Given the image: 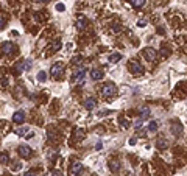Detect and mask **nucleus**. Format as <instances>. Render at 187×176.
Returning a JSON list of instances; mask_svg holds the SVG:
<instances>
[{
	"mask_svg": "<svg viewBox=\"0 0 187 176\" xmlns=\"http://www.w3.org/2000/svg\"><path fill=\"white\" fill-rule=\"evenodd\" d=\"M128 67H129L131 73H134V75H144V72H145L144 66L140 64V62H137V61H134V59H131L128 62Z\"/></svg>",
	"mask_w": 187,
	"mask_h": 176,
	"instance_id": "f257e3e1",
	"label": "nucleus"
},
{
	"mask_svg": "<svg viewBox=\"0 0 187 176\" xmlns=\"http://www.w3.org/2000/svg\"><path fill=\"white\" fill-rule=\"evenodd\" d=\"M50 73H52V77H55V78L62 77V73H64V62H62V61L55 62V64L52 66V69H50Z\"/></svg>",
	"mask_w": 187,
	"mask_h": 176,
	"instance_id": "f03ea898",
	"label": "nucleus"
},
{
	"mask_svg": "<svg viewBox=\"0 0 187 176\" xmlns=\"http://www.w3.org/2000/svg\"><path fill=\"white\" fill-rule=\"evenodd\" d=\"M101 94H103V97H106V98L114 97V95L117 94V87H115V84H112V83H106V84L101 87Z\"/></svg>",
	"mask_w": 187,
	"mask_h": 176,
	"instance_id": "7ed1b4c3",
	"label": "nucleus"
},
{
	"mask_svg": "<svg viewBox=\"0 0 187 176\" xmlns=\"http://www.w3.org/2000/svg\"><path fill=\"white\" fill-rule=\"evenodd\" d=\"M0 52L3 55H11L13 52H16V45L13 42H3L2 47H0Z\"/></svg>",
	"mask_w": 187,
	"mask_h": 176,
	"instance_id": "20e7f679",
	"label": "nucleus"
},
{
	"mask_svg": "<svg viewBox=\"0 0 187 176\" xmlns=\"http://www.w3.org/2000/svg\"><path fill=\"white\" fill-rule=\"evenodd\" d=\"M17 153H19L22 158L28 159V158L31 156V148H30V146H27V145H19V148H17Z\"/></svg>",
	"mask_w": 187,
	"mask_h": 176,
	"instance_id": "39448f33",
	"label": "nucleus"
},
{
	"mask_svg": "<svg viewBox=\"0 0 187 176\" xmlns=\"http://www.w3.org/2000/svg\"><path fill=\"white\" fill-rule=\"evenodd\" d=\"M144 56H145L147 61H154V59H156V50L151 48V47H147V48L144 50Z\"/></svg>",
	"mask_w": 187,
	"mask_h": 176,
	"instance_id": "423d86ee",
	"label": "nucleus"
},
{
	"mask_svg": "<svg viewBox=\"0 0 187 176\" xmlns=\"http://www.w3.org/2000/svg\"><path fill=\"white\" fill-rule=\"evenodd\" d=\"M86 73H87V69H86V67L80 69V70H78V72L74 75L72 81H74V83H77V81H83V80H84V77H86Z\"/></svg>",
	"mask_w": 187,
	"mask_h": 176,
	"instance_id": "0eeeda50",
	"label": "nucleus"
},
{
	"mask_svg": "<svg viewBox=\"0 0 187 176\" xmlns=\"http://www.w3.org/2000/svg\"><path fill=\"white\" fill-rule=\"evenodd\" d=\"M103 77H105L103 70H100V69H92V70H90V78H92L94 81H100Z\"/></svg>",
	"mask_w": 187,
	"mask_h": 176,
	"instance_id": "6e6552de",
	"label": "nucleus"
},
{
	"mask_svg": "<svg viewBox=\"0 0 187 176\" xmlns=\"http://www.w3.org/2000/svg\"><path fill=\"white\" fill-rule=\"evenodd\" d=\"M172 133L176 136V137H179L181 134H182V125L179 123V122H173V125H172Z\"/></svg>",
	"mask_w": 187,
	"mask_h": 176,
	"instance_id": "1a4fd4ad",
	"label": "nucleus"
},
{
	"mask_svg": "<svg viewBox=\"0 0 187 176\" xmlns=\"http://www.w3.org/2000/svg\"><path fill=\"white\" fill-rule=\"evenodd\" d=\"M95 105H97V100L94 98V97H87V98H86V102H84V108H86L87 111H92L94 108H95Z\"/></svg>",
	"mask_w": 187,
	"mask_h": 176,
	"instance_id": "9d476101",
	"label": "nucleus"
},
{
	"mask_svg": "<svg viewBox=\"0 0 187 176\" xmlns=\"http://www.w3.org/2000/svg\"><path fill=\"white\" fill-rule=\"evenodd\" d=\"M13 122H14V123H23V122H25V112H23V111H17V112H14V115H13Z\"/></svg>",
	"mask_w": 187,
	"mask_h": 176,
	"instance_id": "9b49d317",
	"label": "nucleus"
},
{
	"mask_svg": "<svg viewBox=\"0 0 187 176\" xmlns=\"http://www.w3.org/2000/svg\"><path fill=\"white\" fill-rule=\"evenodd\" d=\"M81 168H83V164L81 162H74V165L70 167V173H72L74 176H77L81 171Z\"/></svg>",
	"mask_w": 187,
	"mask_h": 176,
	"instance_id": "f8f14e48",
	"label": "nucleus"
},
{
	"mask_svg": "<svg viewBox=\"0 0 187 176\" xmlns=\"http://www.w3.org/2000/svg\"><path fill=\"white\" fill-rule=\"evenodd\" d=\"M156 146H157L159 150H165V148H169V142H167V139H164V137L157 139V142H156Z\"/></svg>",
	"mask_w": 187,
	"mask_h": 176,
	"instance_id": "ddd939ff",
	"label": "nucleus"
},
{
	"mask_svg": "<svg viewBox=\"0 0 187 176\" xmlns=\"http://www.w3.org/2000/svg\"><path fill=\"white\" fill-rule=\"evenodd\" d=\"M86 25H87V19L83 16V17H78V20H77V25H75V27H77L78 30H83V28L86 27Z\"/></svg>",
	"mask_w": 187,
	"mask_h": 176,
	"instance_id": "4468645a",
	"label": "nucleus"
},
{
	"mask_svg": "<svg viewBox=\"0 0 187 176\" xmlns=\"http://www.w3.org/2000/svg\"><path fill=\"white\" fill-rule=\"evenodd\" d=\"M140 118L142 120H147L148 117H150V108H147V106H144V108H140Z\"/></svg>",
	"mask_w": 187,
	"mask_h": 176,
	"instance_id": "2eb2a0df",
	"label": "nucleus"
},
{
	"mask_svg": "<svg viewBox=\"0 0 187 176\" xmlns=\"http://www.w3.org/2000/svg\"><path fill=\"white\" fill-rule=\"evenodd\" d=\"M120 59H122V55H120V53H114V55H109V56H108V61H109L111 64L119 62Z\"/></svg>",
	"mask_w": 187,
	"mask_h": 176,
	"instance_id": "dca6fc26",
	"label": "nucleus"
},
{
	"mask_svg": "<svg viewBox=\"0 0 187 176\" xmlns=\"http://www.w3.org/2000/svg\"><path fill=\"white\" fill-rule=\"evenodd\" d=\"M157 128H159V123H157L156 120L150 122V125H148V131H150V133H154V131H157Z\"/></svg>",
	"mask_w": 187,
	"mask_h": 176,
	"instance_id": "f3484780",
	"label": "nucleus"
},
{
	"mask_svg": "<svg viewBox=\"0 0 187 176\" xmlns=\"http://www.w3.org/2000/svg\"><path fill=\"white\" fill-rule=\"evenodd\" d=\"M16 134H17L19 137H23V136H27V134H28V126H22V128H19V130L16 131Z\"/></svg>",
	"mask_w": 187,
	"mask_h": 176,
	"instance_id": "a211bd4d",
	"label": "nucleus"
},
{
	"mask_svg": "<svg viewBox=\"0 0 187 176\" xmlns=\"http://www.w3.org/2000/svg\"><path fill=\"white\" fill-rule=\"evenodd\" d=\"M8 162H10V154L8 153H2V154H0V164L6 165Z\"/></svg>",
	"mask_w": 187,
	"mask_h": 176,
	"instance_id": "6ab92c4d",
	"label": "nucleus"
},
{
	"mask_svg": "<svg viewBox=\"0 0 187 176\" xmlns=\"http://www.w3.org/2000/svg\"><path fill=\"white\" fill-rule=\"evenodd\" d=\"M38 81H39V83H45V81H47V73H45L44 70H41V72L38 73Z\"/></svg>",
	"mask_w": 187,
	"mask_h": 176,
	"instance_id": "aec40b11",
	"label": "nucleus"
},
{
	"mask_svg": "<svg viewBox=\"0 0 187 176\" xmlns=\"http://www.w3.org/2000/svg\"><path fill=\"white\" fill-rule=\"evenodd\" d=\"M109 168H111V171H119V168H120V165H119V162H115V161H111L109 162Z\"/></svg>",
	"mask_w": 187,
	"mask_h": 176,
	"instance_id": "412c9836",
	"label": "nucleus"
},
{
	"mask_svg": "<svg viewBox=\"0 0 187 176\" xmlns=\"http://www.w3.org/2000/svg\"><path fill=\"white\" fill-rule=\"evenodd\" d=\"M145 2H147V0H131V3H133V6H134V8H140V6H144V5H145Z\"/></svg>",
	"mask_w": 187,
	"mask_h": 176,
	"instance_id": "4be33fe9",
	"label": "nucleus"
},
{
	"mask_svg": "<svg viewBox=\"0 0 187 176\" xmlns=\"http://www.w3.org/2000/svg\"><path fill=\"white\" fill-rule=\"evenodd\" d=\"M16 70L20 73V72H23L25 70V61H20V62H16Z\"/></svg>",
	"mask_w": 187,
	"mask_h": 176,
	"instance_id": "5701e85b",
	"label": "nucleus"
},
{
	"mask_svg": "<svg viewBox=\"0 0 187 176\" xmlns=\"http://www.w3.org/2000/svg\"><path fill=\"white\" fill-rule=\"evenodd\" d=\"M119 125H120V126H122V128H128V126H129V122H128L126 118H123V117H120V118H119Z\"/></svg>",
	"mask_w": 187,
	"mask_h": 176,
	"instance_id": "b1692460",
	"label": "nucleus"
},
{
	"mask_svg": "<svg viewBox=\"0 0 187 176\" xmlns=\"http://www.w3.org/2000/svg\"><path fill=\"white\" fill-rule=\"evenodd\" d=\"M5 25H6V17L3 14H0V30H2Z\"/></svg>",
	"mask_w": 187,
	"mask_h": 176,
	"instance_id": "393cba45",
	"label": "nucleus"
},
{
	"mask_svg": "<svg viewBox=\"0 0 187 176\" xmlns=\"http://www.w3.org/2000/svg\"><path fill=\"white\" fill-rule=\"evenodd\" d=\"M20 168H22V164H20V162H16L14 165H11V170H13V171H19Z\"/></svg>",
	"mask_w": 187,
	"mask_h": 176,
	"instance_id": "a878e982",
	"label": "nucleus"
},
{
	"mask_svg": "<svg viewBox=\"0 0 187 176\" xmlns=\"http://www.w3.org/2000/svg\"><path fill=\"white\" fill-rule=\"evenodd\" d=\"M56 11H59V13L66 11V5H64V3H58V5H56Z\"/></svg>",
	"mask_w": 187,
	"mask_h": 176,
	"instance_id": "bb28decb",
	"label": "nucleus"
},
{
	"mask_svg": "<svg viewBox=\"0 0 187 176\" xmlns=\"http://www.w3.org/2000/svg\"><path fill=\"white\" fill-rule=\"evenodd\" d=\"M142 122H144L142 118H137V120L134 122V128H136V130H139V128H140V125H142Z\"/></svg>",
	"mask_w": 187,
	"mask_h": 176,
	"instance_id": "cd10ccee",
	"label": "nucleus"
},
{
	"mask_svg": "<svg viewBox=\"0 0 187 176\" xmlns=\"http://www.w3.org/2000/svg\"><path fill=\"white\" fill-rule=\"evenodd\" d=\"M137 27H139V28L147 27V22H145V20H139V22H137Z\"/></svg>",
	"mask_w": 187,
	"mask_h": 176,
	"instance_id": "c85d7f7f",
	"label": "nucleus"
},
{
	"mask_svg": "<svg viewBox=\"0 0 187 176\" xmlns=\"http://www.w3.org/2000/svg\"><path fill=\"white\" fill-rule=\"evenodd\" d=\"M77 137L78 139H83L84 137V131L83 130H77Z\"/></svg>",
	"mask_w": 187,
	"mask_h": 176,
	"instance_id": "c756f323",
	"label": "nucleus"
},
{
	"mask_svg": "<svg viewBox=\"0 0 187 176\" xmlns=\"http://www.w3.org/2000/svg\"><path fill=\"white\" fill-rule=\"evenodd\" d=\"M30 67H31V61L25 59V70H30Z\"/></svg>",
	"mask_w": 187,
	"mask_h": 176,
	"instance_id": "7c9ffc66",
	"label": "nucleus"
},
{
	"mask_svg": "<svg viewBox=\"0 0 187 176\" xmlns=\"http://www.w3.org/2000/svg\"><path fill=\"white\" fill-rule=\"evenodd\" d=\"M31 137H34V133H33V131H31V133H28V134L25 136V139H28V140H30Z\"/></svg>",
	"mask_w": 187,
	"mask_h": 176,
	"instance_id": "2f4dec72",
	"label": "nucleus"
},
{
	"mask_svg": "<svg viewBox=\"0 0 187 176\" xmlns=\"http://www.w3.org/2000/svg\"><path fill=\"white\" fill-rule=\"evenodd\" d=\"M128 143H129V145H136V137H131V139L128 140Z\"/></svg>",
	"mask_w": 187,
	"mask_h": 176,
	"instance_id": "473e14b6",
	"label": "nucleus"
},
{
	"mask_svg": "<svg viewBox=\"0 0 187 176\" xmlns=\"http://www.w3.org/2000/svg\"><path fill=\"white\" fill-rule=\"evenodd\" d=\"M52 176H62V173H61L59 170H56V171H53V173H52Z\"/></svg>",
	"mask_w": 187,
	"mask_h": 176,
	"instance_id": "72a5a7b5",
	"label": "nucleus"
},
{
	"mask_svg": "<svg viewBox=\"0 0 187 176\" xmlns=\"http://www.w3.org/2000/svg\"><path fill=\"white\" fill-rule=\"evenodd\" d=\"M101 146H103V145H101V142H98V143L95 145V150H97V151H98V150H101Z\"/></svg>",
	"mask_w": 187,
	"mask_h": 176,
	"instance_id": "f704fd0d",
	"label": "nucleus"
},
{
	"mask_svg": "<svg viewBox=\"0 0 187 176\" xmlns=\"http://www.w3.org/2000/svg\"><path fill=\"white\" fill-rule=\"evenodd\" d=\"M25 176H36V173H33V171H28V173H25Z\"/></svg>",
	"mask_w": 187,
	"mask_h": 176,
	"instance_id": "c9c22d12",
	"label": "nucleus"
},
{
	"mask_svg": "<svg viewBox=\"0 0 187 176\" xmlns=\"http://www.w3.org/2000/svg\"><path fill=\"white\" fill-rule=\"evenodd\" d=\"M17 34H19V33H17L16 30H13V31H11V36H17Z\"/></svg>",
	"mask_w": 187,
	"mask_h": 176,
	"instance_id": "e433bc0d",
	"label": "nucleus"
},
{
	"mask_svg": "<svg viewBox=\"0 0 187 176\" xmlns=\"http://www.w3.org/2000/svg\"><path fill=\"white\" fill-rule=\"evenodd\" d=\"M36 2H39V3H45V2H49V0H36Z\"/></svg>",
	"mask_w": 187,
	"mask_h": 176,
	"instance_id": "4c0bfd02",
	"label": "nucleus"
}]
</instances>
